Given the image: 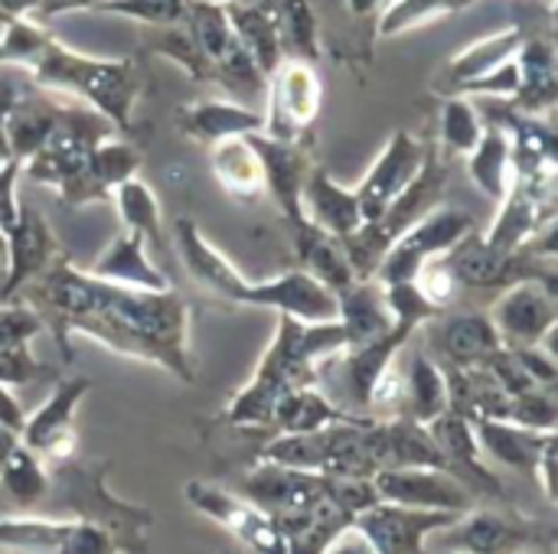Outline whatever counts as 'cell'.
<instances>
[{
  "label": "cell",
  "instance_id": "cell-41",
  "mask_svg": "<svg viewBox=\"0 0 558 554\" xmlns=\"http://www.w3.org/2000/svg\"><path fill=\"white\" fill-rule=\"evenodd\" d=\"M271 13L278 23L281 52L291 59L317 62L320 56V20L311 0H271Z\"/></svg>",
  "mask_w": 558,
  "mask_h": 554
},
{
  "label": "cell",
  "instance_id": "cell-24",
  "mask_svg": "<svg viewBox=\"0 0 558 554\" xmlns=\"http://www.w3.org/2000/svg\"><path fill=\"white\" fill-rule=\"evenodd\" d=\"M177 124L190 140L209 147V144L226 140V137L265 131V114L242 104V101H232V98H206V101L180 104Z\"/></svg>",
  "mask_w": 558,
  "mask_h": 554
},
{
  "label": "cell",
  "instance_id": "cell-51",
  "mask_svg": "<svg viewBox=\"0 0 558 554\" xmlns=\"http://www.w3.org/2000/svg\"><path fill=\"white\" fill-rule=\"evenodd\" d=\"M16 180H20V160L0 157V261L7 251V229L16 219Z\"/></svg>",
  "mask_w": 558,
  "mask_h": 554
},
{
  "label": "cell",
  "instance_id": "cell-33",
  "mask_svg": "<svg viewBox=\"0 0 558 554\" xmlns=\"http://www.w3.org/2000/svg\"><path fill=\"white\" fill-rule=\"evenodd\" d=\"M288 389H291V382L281 376V369L262 356L255 376L226 405V415H222L226 424H232V428H271L275 405Z\"/></svg>",
  "mask_w": 558,
  "mask_h": 554
},
{
  "label": "cell",
  "instance_id": "cell-5",
  "mask_svg": "<svg viewBox=\"0 0 558 554\" xmlns=\"http://www.w3.org/2000/svg\"><path fill=\"white\" fill-rule=\"evenodd\" d=\"M111 134H118L114 124L95 108L62 104L46 140L20 163V176H29L36 186H49L62 193L85 167L88 153Z\"/></svg>",
  "mask_w": 558,
  "mask_h": 554
},
{
  "label": "cell",
  "instance_id": "cell-21",
  "mask_svg": "<svg viewBox=\"0 0 558 554\" xmlns=\"http://www.w3.org/2000/svg\"><path fill=\"white\" fill-rule=\"evenodd\" d=\"M258 160H262V173H265V193L275 196L284 222H294L301 219V186H304V176L307 170L314 167L311 160V144L307 137L301 140H278V137H268L265 131H255L248 134Z\"/></svg>",
  "mask_w": 558,
  "mask_h": 554
},
{
  "label": "cell",
  "instance_id": "cell-19",
  "mask_svg": "<svg viewBox=\"0 0 558 554\" xmlns=\"http://www.w3.org/2000/svg\"><path fill=\"white\" fill-rule=\"evenodd\" d=\"M239 493L252 500L258 509H265L271 519H284V516H298L317 506L327 496V477L258 460V467L245 473Z\"/></svg>",
  "mask_w": 558,
  "mask_h": 554
},
{
  "label": "cell",
  "instance_id": "cell-58",
  "mask_svg": "<svg viewBox=\"0 0 558 554\" xmlns=\"http://www.w3.org/2000/svg\"><path fill=\"white\" fill-rule=\"evenodd\" d=\"M98 3H101V0H85V10H95Z\"/></svg>",
  "mask_w": 558,
  "mask_h": 554
},
{
  "label": "cell",
  "instance_id": "cell-37",
  "mask_svg": "<svg viewBox=\"0 0 558 554\" xmlns=\"http://www.w3.org/2000/svg\"><path fill=\"white\" fill-rule=\"evenodd\" d=\"M468 170H471L474 186L484 196H490L494 202L504 199V193H507V186L513 180V157H510V134L497 121H487L484 118L481 140L468 153Z\"/></svg>",
  "mask_w": 558,
  "mask_h": 554
},
{
  "label": "cell",
  "instance_id": "cell-45",
  "mask_svg": "<svg viewBox=\"0 0 558 554\" xmlns=\"http://www.w3.org/2000/svg\"><path fill=\"white\" fill-rule=\"evenodd\" d=\"M46 39H49L46 23H39L33 16H3L0 13V65L26 69Z\"/></svg>",
  "mask_w": 558,
  "mask_h": 554
},
{
  "label": "cell",
  "instance_id": "cell-47",
  "mask_svg": "<svg viewBox=\"0 0 558 554\" xmlns=\"http://www.w3.org/2000/svg\"><path fill=\"white\" fill-rule=\"evenodd\" d=\"M383 291H386V304H389L392 317L402 320V323H412L415 330L425 327L432 317L441 313V307H435V304L422 294V287H418L415 281L383 284Z\"/></svg>",
  "mask_w": 558,
  "mask_h": 554
},
{
  "label": "cell",
  "instance_id": "cell-54",
  "mask_svg": "<svg viewBox=\"0 0 558 554\" xmlns=\"http://www.w3.org/2000/svg\"><path fill=\"white\" fill-rule=\"evenodd\" d=\"M383 7H386V0H347V13L356 20H376Z\"/></svg>",
  "mask_w": 558,
  "mask_h": 554
},
{
  "label": "cell",
  "instance_id": "cell-7",
  "mask_svg": "<svg viewBox=\"0 0 558 554\" xmlns=\"http://www.w3.org/2000/svg\"><path fill=\"white\" fill-rule=\"evenodd\" d=\"M128 545L95 522L16 513L0 519V554H118Z\"/></svg>",
  "mask_w": 558,
  "mask_h": 554
},
{
  "label": "cell",
  "instance_id": "cell-23",
  "mask_svg": "<svg viewBox=\"0 0 558 554\" xmlns=\"http://www.w3.org/2000/svg\"><path fill=\"white\" fill-rule=\"evenodd\" d=\"M428 431L435 438V444L441 447V454L448 457L451 464V473L468 483L474 493H484L497 503H507V493H504V483L490 473V467L484 464V451L477 444V434H474V424L464 418V415H454V411H441L438 418L428 421Z\"/></svg>",
  "mask_w": 558,
  "mask_h": 554
},
{
  "label": "cell",
  "instance_id": "cell-10",
  "mask_svg": "<svg viewBox=\"0 0 558 554\" xmlns=\"http://www.w3.org/2000/svg\"><path fill=\"white\" fill-rule=\"evenodd\" d=\"M464 513H445V509H415L376 500L373 506L360 509L353 516L350 532L363 535L369 552L379 554H418L425 552L432 535H441L451 529Z\"/></svg>",
  "mask_w": 558,
  "mask_h": 554
},
{
  "label": "cell",
  "instance_id": "cell-56",
  "mask_svg": "<svg viewBox=\"0 0 558 554\" xmlns=\"http://www.w3.org/2000/svg\"><path fill=\"white\" fill-rule=\"evenodd\" d=\"M20 444V434L13 431V428H7V424H0V460L13 451Z\"/></svg>",
  "mask_w": 558,
  "mask_h": 554
},
{
  "label": "cell",
  "instance_id": "cell-34",
  "mask_svg": "<svg viewBox=\"0 0 558 554\" xmlns=\"http://www.w3.org/2000/svg\"><path fill=\"white\" fill-rule=\"evenodd\" d=\"M523 39H526V29H523V26H507V29H497V33H490V36L471 42L464 52H458V56L445 65L438 91L451 95V91L461 88L464 82H471V78H477V75L497 69L500 62L513 59V56L520 52Z\"/></svg>",
  "mask_w": 558,
  "mask_h": 554
},
{
  "label": "cell",
  "instance_id": "cell-17",
  "mask_svg": "<svg viewBox=\"0 0 558 554\" xmlns=\"http://www.w3.org/2000/svg\"><path fill=\"white\" fill-rule=\"evenodd\" d=\"M448 552H471V554H507V552H533L539 542H556V532L523 519L520 513H490L477 506L464 513L451 529Z\"/></svg>",
  "mask_w": 558,
  "mask_h": 554
},
{
  "label": "cell",
  "instance_id": "cell-35",
  "mask_svg": "<svg viewBox=\"0 0 558 554\" xmlns=\"http://www.w3.org/2000/svg\"><path fill=\"white\" fill-rule=\"evenodd\" d=\"M229 23L235 39L245 46V52L255 59V65L271 75L278 62L284 59L281 39H278V23L271 13V0H255V3H226Z\"/></svg>",
  "mask_w": 558,
  "mask_h": 554
},
{
  "label": "cell",
  "instance_id": "cell-1",
  "mask_svg": "<svg viewBox=\"0 0 558 554\" xmlns=\"http://www.w3.org/2000/svg\"><path fill=\"white\" fill-rule=\"evenodd\" d=\"M72 333H82L118 356L160 366L186 385L196 379L190 359V307L173 287L141 291L95 278L92 304L69 323V336Z\"/></svg>",
  "mask_w": 558,
  "mask_h": 554
},
{
  "label": "cell",
  "instance_id": "cell-55",
  "mask_svg": "<svg viewBox=\"0 0 558 554\" xmlns=\"http://www.w3.org/2000/svg\"><path fill=\"white\" fill-rule=\"evenodd\" d=\"M39 0H0L3 16H36Z\"/></svg>",
  "mask_w": 558,
  "mask_h": 554
},
{
  "label": "cell",
  "instance_id": "cell-48",
  "mask_svg": "<svg viewBox=\"0 0 558 554\" xmlns=\"http://www.w3.org/2000/svg\"><path fill=\"white\" fill-rule=\"evenodd\" d=\"M43 379H56V369L33 359L29 343L0 346V382L3 385H33Z\"/></svg>",
  "mask_w": 558,
  "mask_h": 554
},
{
  "label": "cell",
  "instance_id": "cell-4",
  "mask_svg": "<svg viewBox=\"0 0 558 554\" xmlns=\"http://www.w3.org/2000/svg\"><path fill=\"white\" fill-rule=\"evenodd\" d=\"M445 163L441 157L428 147L425 150V160L418 167V173L412 176V183L389 202V209L379 216V219H369L363 222L356 232L343 235V251L356 271V278H373L383 255L389 251V245L409 229L415 225L422 216H428L438 202H441V193H445Z\"/></svg>",
  "mask_w": 558,
  "mask_h": 554
},
{
  "label": "cell",
  "instance_id": "cell-46",
  "mask_svg": "<svg viewBox=\"0 0 558 554\" xmlns=\"http://www.w3.org/2000/svg\"><path fill=\"white\" fill-rule=\"evenodd\" d=\"M507 421L533 428V431H556L558 428V402L553 385H536L520 395H510Z\"/></svg>",
  "mask_w": 558,
  "mask_h": 554
},
{
  "label": "cell",
  "instance_id": "cell-26",
  "mask_svg": "<svg viewBox=\"0 0 558 554\" xmlns=\"http://www.w3.org/2000/svg\"><path fill=\"white\" fill-rule=\"evenodd\" d=\"M517 65H520V88L507 101L526 114H553L558 98V62L553 39L526 33L517 52Z\"/></svg>",
  "mask_w": 558,
  "mask_h": 554
},
{
  "label": "cell",
  "instance_id": "cell-11",
  "mask_svg": "<svg viewBox=\"0 0 558 554\" xmlns=\"http://www.w3.org/2000/svg\"><path fill=\"white\" fill-rule=\"evenodd\" d=\"M183 500L193 509H199L203 516H209L213 522H219L245 549L262 554H288V542H284L278 522L265 509H258L252 500H245L242 493L222 490L216 483L190 480L183 487Z\"/></svg>",
  "mask_w": 558,
  "mask_h": 554
},
{
  "label": "cell",
  "instance_id": "cell-38",
  "mask_svg": "<svg viewBox=\"0 0 558 554\" xmlns=\"http://www.w3.org/2000/svg\"><path fill=\"white\" fill-rule=\"evenodd\" d=\"M62 104H56L52 98L39 95V91H29V88H20L10 114H7V140H10V157L13 160H26L49 134V127L56 124V114H59Z\"/></svg>",
  "mask_w": 558,
  "mask_h": 554
},
{
  "label": "cell",
  "instance_id": "cell-9",
  "mask_svg": "<svg viewBox=\"0 0 558 554\" xmlns=\"http://www.w3.org/2000/svg\"><path fill=\"white\" fill-rule=\"evenodd\" d=\"M324 104V82L314 62L284 56L268 75L265 88V134L278 140H301L311 134Z\"/></svg>",
  "mask_w": 558,
  "mask_h": 554
},
{
  "label": "cell",
  "instance_id": "cell-16",
  "mask_svg": "<svg viewBox=\"0 0 558 554\" xmlns=\"http://www.w3.org/2000/svg\"><path fill=\"white\" fill-rule=\"evenodd\" d=\"M62 255L49 222L29 202H16V219L7 229V251H3V284L0 300H13L29 281H36L56 258Z\"/></svg>",
  "mask_w": 558,
  "mask_h": 554
},
{
  "label": "cell",
  "instance_id": "cell-3",
  "mask_svg": "<svg viewBox=\"0 0 558 554\" xmlns=\"http://www.w3.org/2000/svg\"><path fill=\"white\" fill-rule=\"evenodd\" d=\"M49 467V493L29 516L43 519H75V522H95L114 532L128 552H144V529L154 522L150 509L128 506L105 487L108 464L88 467L78 464L75 454L65 460H52Z\"/></svg>",
  "mask_w": 558,
  "mask_h": 554
},
{
  "label": "cell",
  "instance_id": "cell-42",
  "mask_svg": "<svg viewBox=\"0 0 558 554\" xmlns=\"http://www.w3.org/2000/svg\"><path fill=\"white\" fill-rule=\"evenodd\" d=\"M111 202L118 206V216L124 222V229L137 232L150 248L163 251V225H160V202L154 196V189L137 180L128 176L124 183H118L111 189Z\"/></svg>",
  "mask_w": 558,
  "mask_h": 554
},
{
  "label": "cell",
  "instance_id": "cell-36",
  "mask_svg": "<svg viewBox=\"0 0 558 554\" xmlns=\"http://www.w3.org/2000/svg\"><path fill=\"white\" fill-rule=\"evenodd\" d=\"M441 411H448L445 372L425 349H418L412 356V362H409L405 379H402V395H399L396 415H405V418H415V421L428 424Z\"/></svg>",
  "mask_w": 558,
  "mask_h": 554
},
{
  "label": "cell",
  "instance_id": "cell-14",
  "mask_svg": "<svg viewBox=\"0 0 558 554\" xmlns=\"http://www.w3.org/2000/svg\"><path fill=\"white\" fill-rule=\"evenodd\" d=\"M92 395V379L85 376H69V379H52V392L46 402L23 418L20 441L39 454L46 464L65 460L75 454V411L78 405Z\"/></svg>",
  "mask_w": 558,
  "mask_h": 554
},
{
  "label": "cell",
  "instance_id": "cell-49",
  "mask_svg": "<svg viewBox=\"0 0 558 554\" xmlns=\"http://www.w3.org/2000/svg\"><path fill=\"white\" fill-rule=\"evenodd\" d=\"M186 0H101L95 10L98 13H118V16H131L144 26H160V23H173L180 20Z\"/></svg>",
  "mask_w": 558,
  "mask_h": 554
},
{
  "label": "cell",
  "instance_id": "cell-44",
  "mask_svg": "<svg viewBox=\"0 0 558 554\" xmlns=\"http://www.w3.org/2000/svg\"><path fill=\"white\" fill-rule=\"evenodd\" d=\"M484 118L481 108L468 95H445L441 104V144L454 157H468L481 140Z\"/></svg>",
  "mask_w": 558,
  "mask_h": 554
},
{
  "label": "cell",
  "instance_id": "cell-15",
  "mask_svg": "<svg viewBox=\"0 0 558 554\" xmlns=\"http://www.w3.org/2000/svg\"><path fill=\"white\" fill-rule=\"evenodd\" d=\"M373 487L379 500L415 509L471 513L477 506V493L438 467H383L373 473Z\"/></svg>",
  "mask_w": 558,
  "mask_h": 554
},
{
  "label": "cell",
  "instance_id": "cell-25",
  "mask_svg": "<svg viewBox=\"0 0 558 554\" xmlns=\"http://www.w3.org/2000/svg\"><path fill=\"white\" fill-rule=\"evenodd\" d=\"M301 212L324 232L343 238L350 232H356L363 225V212H360V199L350 186L337 183L330 176V170L324 167H311L301 186Z\"/></svg>",
  "mask_w": 558,
  "mask_h": 554
},
{
  "label": "cell",
  "instance_id": "cell-53",
  "mask_svg": "<svg viewBox=\"0 0 558 554\" xmlns=\"http://www.w3.org/2000/svg\"><path fill=\"white\" fill-rule=\"evenodd\" d=\"M20 95V85L10 72H0V157H10V140H7V114Z\"/></svg>",
  "mask_w": 558,
  "mask_h": 554
},
{
  "label": "cell",
  "instance_id": "cell-39",
  "mask_svg": "<svg viewBox=\"0 0 558 554\" xmlns=\"http://www.w3.org/2000/svg\"><path fill=\"white\" fill-rule=\"evenodd\" d=\"M141 46L154 56H163L170 62H177L193 82L199 85H216V65L209 62V56L199 49V42L193 39V33L186 29L183 20L173 23H160V26H147Z\"/></svg>",
  "mask_w": 558,
  "mask_h": 554
},
{
  "label": "cell",
  "instance_id": "cell-8",
  "mask_svg": "<svg viewBox=\"0 0 558 554\" xmlns=\"http://www.w3.org/2000/svg\"><path fill=\"white\" fill-rule=\"evenodd\" d=\"M477 229V219L461 209V206H435L428 216H422L415 225H409L383 255L379 268H376V281L379 284H399V281H412L418 274V268L438 255H445L454 242H461L468 232Z\"/></svg>",
  "mask_w": 558,
  "mask_h": 554
},
{
  "label": "cell",
  "instance_id": "cell-57",
  "mask_svg": "<svg viewBox=\"0 0 558 554\" xmlns=\"http://www.w3.org/2000/svg\"><path fill=\"white\" fill-rule=\"evenodd\" d=\"M213 3H222L226 7V3H255V0H213Z\"/></svg>",
  "mask_w": 558,
  "mask_h": 554
},
{
  "label": "cell",
  "instance_id": "cell-31",
  "mask_svg": "<svg viewBox=\"0 0 558 554\" xmlns=\"http://www.w3.org/2000/svg\"><path fill=\"white\" fill-rule=\"evenodd\" d=\"M209 167H213L216 183L242 202H255L265 193L262 160L248 140V134L209 144Z\"/></svg>",
  "mask_w": 558,
  "mask_h": 554
},
{
  "label": "cell",
  "instance_id": "cell-13",
  "mask_svg": "<svg viewBox=\"0 0 558 554\" xmlns=\"http://www.w3.org/2000/svg\"><path fill=\"white\" fill-rule=\"evenodd\" d=\"M504 346L546 343L558 323V284L543 278H523L500 291L487 310Z\"/></svg>",
  "mask_w": 558,
  "mask_h": 554
},
{
  "label": "cell",
  "instance_id": "cell-28",
  "mask_svg": "<svg viewBox=\"0 0 558 554\" xmlns=\"http://www.w3.org/2000/svg\"><path fill=\"white\" fill-rule=\"evenodd\" d=\"M291 229V242L298 251V268H304L311 278H317L324 287H330L333 294L343 291L350 281H356V271L343 251V242L324 229H317L307 216L288 222Z\"/></svg>",
  "mask_w": 558,
  "mask_h": 554
},
{
  "label": "cell",
  "instance_id": "cell-18",
  "mask_svg": "<svg viewBox=\"0 0 558 554\" xmlns=\"http://www.w3.org/2000/svg\"><path fill=\"white\" fill-rule=\"evenodd\" d=\"M425 349L438 366H481L497 346H504L494 320L477 310H441L425 327Z\"/></svg>",
  "mask_w": 558,
  "mask_h": 554
},
{
  "label": "cell",
  "instance_id": "cell-30",
  "mask_svg": "<svg viewBox=\"0 0 558 554\" xmlns=\"http://www.w3.org/2000/svg\"><path fill=\"white\" fill-rule=\"evenodd\" d=\"M88 274L108 281V284H121V287H141V291H163L170 287L167 274L150 261L147 255V242L124 229L101 255L98 261L88 268Z\"/></svg>",
  "mask_w": 558,
  "mask_h": 554
},
{
  "label": "cell",
  "instance_id": "cell-20",
  "mask_svg": "<svg viewBox=\"0 0 558 554\" xmlns=\"http://www.w3.org/2000/svg\"><path fill=\"white\" fill-rule=\"evenodd\" d=\"M425 144L418 137H412L409 131H396L379 160L369 167V173L360 180V186L353 189L356 199H360V212H363V222L369 219H379L389 202L412 183V176L418 173L422 160H425Z\"/></svg>",
  "mask_w": 558,
  "mask_h": 554
},
{
  "label": "cell",
  "instance_id": "cell-27",
  "mask_svg": "<svg viewBox=\"0 0 558 554\" xmlns=\"http://www.w3.org/2000/svg\"><path fill=\"white\" fill-rule=\"evenodd\" d=\"M471 424H474L481 451L490 460H497V464H504V467H510V470H517L523 477L536 473V464H539L546 444L556 438V431H533V428L500 421V418H477Z\"/></svg>",
  "mask_w": 558,
  "mask_h": 554
},
{
  "label": "cell",
  "instance_id": "cell-22",
  "mask_svg": "<svg viewBox=\"0 0 558 554\" xmlns=\"http://www.w3.org/2000/svg\"><path fill=\"white\" fill-rule=\"evenodd\" d=\"M144 163V153L121 140V137H105L85 160V167L75 173V180L59 193V199L69 209L88 206V202H111V189L124 183L128 176H137Z\"/></svg>",
  "mask_w": 558,
  "mask_h": 554
},
{
  "label": "cell",
  "instance_id": "cell-52",
  "mask_svg": "<svg viewBox=\"0 0 558 554\" xmlns=\"http://www.w3.org/2000/svg\"><path fill=\"white\" fill-rule=\"evenodd\" d=\"M556 454H558V438H553L549 444H546V451H543V457H539V464H536V473H533V480L543 487V493H546V500L549 503H556L558 493H556Z\"/></svg>",
  "mask_w": 558,
  "mask_h": 554
},
{
  "label": "cell",
  "instance_id": "cell-50",
  "mask_svg": "<svg viewBox=\"0 0 558 554\" xmlns=\"http://www.w3.org/2000/svg\"><path fill=\"white\" fill-rule=\"evenodd\" d=\"M43 330L46 327L33 307H26L23 300H0V346L33 343V336Z\"/></svg>",
  "mask_w": 558,
  "mask_h": 554
},
{
  "label": "cell",
  "instance_id": "cell-6",
  "mask_svg": "<svg viewBox=\"0 0 558 554\" xmlns=\"http://www.w3.org/2000/svg\"><path fill=\"white\" fill-rule=\"evenodd\" d=\"M445 268L451 271V278L458 281V287L468 291H504L513 281L523 278H543L556 284V258L536 255V251H500L494 248L477 229L468 232L461 242H454L445 255H441Z\"/></svg>",
  "mask_w": 558,
  "mask_h": 554
},
{
  "label": "cell",
  "instance_id": "cell-29",
  "mask_svg": "<svg viewBox=\"0 0 558 554\" xmlns=\"http://www.w3.org/2000/svg\"><path fill=\"white\" fill-rule=\"evenodd\" d=\"M337 320L347 333V346L369 343L396 327L386 291L376 278H356L343 291H337Z\"/></svg>",
  "mask_w": 558,
  "mask_h": 554
},
{
  "label": "cell",
  "instance_id": "cell-43",
  "mask_svg": "<svg viewBox=\"0 0 558 554\" xmlns=\"http://www.w3.org/2000/svg\"><path fill=\"white\" fill-rule=\"evenodd\" d=\"M471 3H477V0H389L376 16V33L399 36V33L418 29L425 23L445 20L451 13H461Z\"/></svg>",
  "mask_w": 558,
  "mask_h": 554
},
{
  "label": "cell",
  "instance_id": "cell-2",
  "mask_svg": "<svg viewBox=\"0 0 558 554\" xmlns=\"http://www.w3.org/2000/svg\"><path fill=\"white\" fill-rule=\"evenodd\" d=\"M26 72L39 88L72 95L105 114L118 134H131L134 104L144 91V72L134 59H98L75 52L52 33L29 59Z\"/></svg>",
  "mask_w": 558,
  "mask_h": 554
},
{
  "label": "cell",
  "instance_id": "cell-32",
  "mask_svg": "<svg viewBox=\"0 0 558 554\" xmlns=\"http://www.w3.org/2000/svg\"><path fill=\"white\" fill-rule=\"evenodd\" d=\"M366 415H353L347 408H340L320 385H298L288 389L271 415V431L284 434V431H320L330 428L337 421H356Z\"/></svg>",
  "mask_w": 558,
  "mask_h": 554
},
{
  "label": "cell",
  "instance_id": "cell-59",
  "mask_svg": "<svg viewBox=\"0 0 558 554\" xmlns=\"http://www.w3.org/2000/svg\"><path fill=\"white\" fill-rule=\"evenodd\" d=\"M386 3H389V0H386Z\"/></svg>",
  "mask_w": 558,
  "mask_h": 554
},
{
  "label": "cell",
  "instance_id": "cell-12",
  "mask_svg": "<svg viewBox=\"0 0 558 554\" xmlns=\"http://www.w3.org/2000/svg\"><path fill=\"white\" fill-rule=\"evenodd\" d=\"M558 219V180L539 176H517L510 180L500 212L494 225L487 229V242L500 251H520L530 238H536L543 229L556 225Z\"/></svg>",
  "mask_w": 558,
  "mask_h": 554
},
{
  "label": "cell",
  "instance_id": "cell-40",
  "mask_svg": "<svg viewBox=\"0 0 558 554\" xmlns=\"http://www.w3.org/2000/svg\"><path fill=\"white\" fill-rule=\"evenodd\" d=\"M0 490L10 496L16 513H36L49 493V467L23 441L0 460Z\"/></svg>",
  "mask_w": 558,
  "mask_h": 554
}]
</instances>
